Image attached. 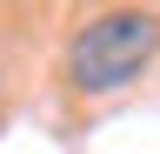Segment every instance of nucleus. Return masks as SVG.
Listing matches in <instances>:
<instances>
[{"mask_svg": "<svg viewBox=\"0 0 160 154\" xmlns=\"http://www.w3.org/2000/svg\"><path fill=\"white\" fill-rule=\"evenodd\" d=\"M153 54H160V20L140 13V7H120V13H93V20L80 27V40L67 54V74H73L80 94H113V87H127Z\"/></svg>", "mask_w": 160, "mask_h": 154, "instance_id": "f257e3e1", "label": "nucleus"}]
</instances>
